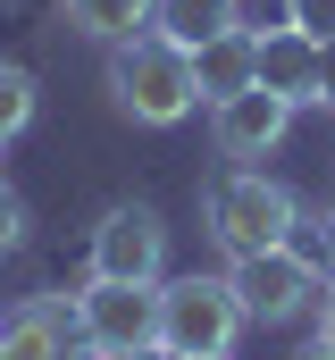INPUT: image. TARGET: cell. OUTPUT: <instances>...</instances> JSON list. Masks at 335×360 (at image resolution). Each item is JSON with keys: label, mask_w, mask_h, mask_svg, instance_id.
<instances>
[{"label": "cell", "mask_w": 335, "mask_h": 360, "mask_svg": "<svg viewBox=\"0 0 335 360\" xmlns=\"http://www.w3.org/2000/svg\"><path fill=\"white\" fill-rule=\"evenodd\" d=\"M34 109H42L34 68H0V143H8V134H25V126H34Z\"/></svg>", "instance_id": "cell-13"}, {"label": "cell", "mask_w": 335, "mask_h": 360, "mask_svg": "<svg viewBox=\"0 0 335 360\" xmlns=\"http://www.w3.org/2000/svg\"><path fill=\"white\" fill-rule=\"evenodd\" d=\"M101 360H168L160 344H143V352H101Z\"/></svg>", "instance_id": "cell-20"}, {"label": "cell", "mask_w": 335, "mask_h": 360, "mask_svg": "<svg viewBox=\"0 0 335 360\" xmlns=\"http://www.w3.org/2000/svg\"><path fill=\"white\" fill-rule=\"evenodd\" d=\"M319 109H335V42H319Z\"/></svg>", "instance_id": "cell-16"}, {"label": "cell", "mask_w": 335, "mask_h": 360, "mask_svg": "<svg viewBox=\"0 0 335 360\" xmlns=\"http://www.w3.org/2000/svg\"><path fill=\"white\" fill-rule=\"evenodd\" d=\"M244 25V0H151V25L143 34H160V42H176L184 59L201 51V42H218V34H235Z\"/></svg>", "instance_id": "cell-10"}, {"label": "cell", "mask_w": 335, "mask_h": 360, "mask_svg": "<svg viewBox=\"0 0 335 360\" xmlns=\"http://www.w3.org/2000/svg\"><path fill=\"white\" fill-rule=\"evenodd\" d=\"M251 59H260L251 25L218 34V42H201V51H193V84H201V101H227V92H244V84H251Z\"/></svg>", "instance_id": "cell-11"}, {"label": "cell", "mask_w": 335, "mask_h": 360, "mask_svg": "<svg viewBox=\"0 0 335 360\" xmlns=\"http://www.w3.org/2000/svg\"><path fill=\"white\" fill-rule=\"evenodd\" d=\"M319 269L335 276V210H327V218H319Z\"/></svg>", "instance_id": "cell-17"}, {"label": "cell", "mask_w": 335, "mask_h": 360, "mask_svg": "<svg viewBox=\"0 0 335 360\" xmlns=\"http://www.w3.org/2000/svg\"><path fill=\"white\" fill-rule=\"evenodd\" d=\"M293 360H335V335H327V327H319V335H310V344H302V352H293Z\"/></svg>", "instance_id": "cell-18"}, {"label": "cell", "mask_w": 335, "mask_h": 360, "mask_svg": "<svg viewBox=\"0 0 335 360\" xmlns=\"http://www.w3.org/2000/svg\"><path fill=\"white\" fill-rule=\"evenodd\" d=\"M59 17L92 42H126V34L151 25V0H59Z\"/></svg>", "instance_id": "cell-12"}, {"label": "cell", "mask_w": 335, "mask_h": 360, "mask_svg": "<svg viewBox=\"0 0 335 360\" xmlns=\"http://www.w3.org/2000/svg\"><path fill=\"white\" fill-rule=\"evenodd\" d=\"M109 101H118V117H134V126H184L193 109H201V84H193V59L160 42V34H126V42H109Z\"/></svg>", "instance_id": "cell-1"}, {"label": "cell", "mask_w": 335, "mask_h": 360, "mask_svg": "<svg viewBox=\"0 0 335 360\" xmlns=\"http://www.w3.org/2000/svg\"><path fill=\"white\" fill-rule=\"evenodd\" d=\"M210 134H218V151L235 168H251V160H268L293 134V101H277L268 84H244V92H227V101H210Z\"/></svg>", "instance_id": "cell-7"}, {"label": "cell", "mask_w": 335, "mask_h": 360, "mask_svg": "<svg viewBox=\"0 0 335 360\" xmlns=\"http://www.w3.org/2000/svg\"><path fill=\"white\" fill-rule=\"evenodd\" d=\"M319 327L335 335V276H327V302H319Z\"/></svg>", "instance_id": "cell-19"}, {"label": "cell", "mask_w": 335, "mask_h": 360, "mask_svg": "<svg viewBox=\"0 0 335 360\" xmlns=\"http://www.w3.org/2000/svg\"><path fill=\"white\" fill-rule=\"evenodd\" d=\"M251 42H260L251 84H268L277 101H293V109H319V42H310V34L268 25V34H251Z\"/></svg>", "instance_id": "cell-9"}, {"label": "cell", "mask_w": 335, "mask_h": 360, "mask_svg": "<svg viewBox=\"0 0 335 360\" xmlns=\"http://www.w3.org/2000/svg\"><path fill=\"white\" fill-rule=\"evenodd\" d=\"M244 327L251 319L227 276H160V352L168 360H227Z\"/></svg>", "instance_id": "cell-3"}, {"label": "cell", "mask_w": 335, "mask_h": 360, "mask_svg": "<svg viewBox=\"0 0 335 360\" xmlns=\"http://www.w3.org/2000/svg\"><path fill=\"white\" fill-rule=\"evenodd\" d=\"M227 285H235V302H244L251 327H302V319H319V302H327V269H319V260H302L293 243L235 260Z\"/></svg>", "instance_id": "cell-4"}, {"label": "cell", "mask_w": 335, "mask_h": 360, "mask_svg": "<svg viewBox=\"0 0 335 360\" xmlns=\"http://www.w3.org/2000/svg\"><path fill=\"white\" fill-rule=\"evenodd\" d=\"M92 276H118V285H160L168 276V226H160L151 201L101 210V226H92Z\"/></svg>", "instance_id": "cell-6"}, {"label": "cell", "mask_w": 335, "mask_h": 360, "mask_svg": "<svg viewBox=\"0 0 335 360\" xmlns=\"http://www.w3.org/2000/svg\"><path fill=\"white\" fill-rule=\"evenodd\" d=\"M25 226H34V218H25V201L0 184V260H8V252H25Z\"/></svg>", "instance_id": "cell-15"}, {"label": "cell", "mask_w": 335, "mask_h": 360, "mask_svg": "<svg viewBox=\"0 0 335 360\" xmlns=\"http://www.w3.org/2000/svg\"><path fill=\"white\" fill-rule=\"evenodd\" d=\"M201 218H210V235H218V252H227V260H251V252H277V243H293V226H302V201H293L285 184L268 176V168H227V176L210 184Z\"/></svg>", "instance_id": "cell-2"}, {"label": "cell", "mask_w": 335, "mask_h": 360, "mask_svg": "<svg viewBox=\"0 0 335 360\" xmlns=\"http://www.w3.org/2000/svg\"><path fill=\"white\" fill-rule=\"evenodd\" d=\"M84 335H76V302H17L0 319V360H76Z\"/></svg>", "instance_id": "cell-8"}, {"label": "cell", "mask_w": 335, "mask_h": 360, "mask_svg": "<svg viewBox=\"0 0 335 360\" xmlns=\"http://www.w3.org/2000/svg\"><path fill=\"white\" fill-rule=\"evenodd\" d=\"M76 335L84 352H143L160 344V285H118V276H84L76 293Z\"/></svg>", "instance_id": "cell-5"}, {"label": "cell", "mask_w": 335, "mask_h": 360, "mask_svg": "<svg viewBox=\"0 0 335 360\" xmlns=\"http://www.w3.org/2000/svg\"><path fill=\"white\" fill-rule=\"evenodd\" d=\"M285 25L310 42H335V0H285Z\"/></svg>", "instance_id": "cell-14"}]
</instances>
